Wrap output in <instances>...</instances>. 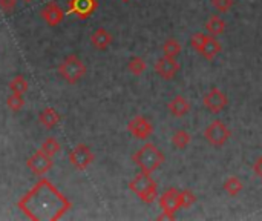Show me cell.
<instances>
[{"label":"cell","instance_id":"obj_1","mask_svg":"<svg viewBox=\"0 0 262 221\" xmlns=\"http://www.w3.org/2000/svg\"><path fill=\"white\" fill-rule=\"evenodd\" d=\"M18 209L34 221H57L66 215L72 203L49 180H38L17 203Z\"/></svg>","mask_w":262,"mask_h":221},{"label":"cell","instance_id":"obj_2","mask_svg":"<svg viewBox=\"0 0 262 221\" xmlns=\"http://www.w3.org/2000/svg\"><path fill=\"white\" fill-rule=\"evenodd\" d=\"M164 154L154 143H144L132 155V162L140 168V171L146 174H154L164 163Z\"/></svg>","mask_w":262,"mask_h":221},{"label":"cell","instance_id":"obj_3","mask_svg":"<svg viewBox=\"0 0 262 221\" xmlns=\"http://www.w3.org/2000/svg\"><path fill=\"white\" fill-rule=\"evenodd\" d=\"M129 189L146 205L154 203L158 197L157 182L150 177V174H146L143 171L129 182Z\"/></svg>","mask_w":262,"mask_h":221},{"label":"cell","instance_id":"obj_4","mask_svg":"<svg viewBox=\"0 0 262 221\" xmlns=\"http://www.w3.org/2000/svg\"><path fill=\"white\" fill-rule=\"evenodd\" d=\"M58 74L71 85L78 83L86 75V65L74 54L68 55L58 66Z\"/></svg>","mask_w":262,"mask_h":221},{"label":"cell","instance_id":"obj_5","mask_svg":"<svg viewBox=\"0 0 262 221\" xmlns=\"http://www.w3.org/2000/svg\"><path fill=\"white\" fill-rule=\"evenodd\" d=\"M230 137H232V132L223 120H213L204 129V138L207 140L210 146H215V148H223L229 142Z\"/></svg>","mask_w":262,"mask_h":221},{"label":"cell","instance_id":"obj_6","mask_svg":"<svg viewBox=\"0 0 262 221\" xmlns=\"http://www.w3.org/2000/svg\"><path fill=\"white\" fill-rule=\"evenodd\" d=\"M160 208L163 214L158 217V220H173L177 211H180V191L177 188L167 189L160 197Z\"/></svg>","mask_w":262,"mask_h":221},{"label":"cell","instance_id":"obj_7","mask_svg":"<svg viewBox=\"0 0 262 221\" xmlns=\"http://www.w3.org/2000/svg\"><path fill=\"white\" fill-rule=\"evenodd\" d=\"M71 166H74L77 171H86L95 160L94 152L91 151V148L84 143H78L68 155Z\"/></svg>","mask_w":262,"mask_h":221},{"label":"cell","instance_id":"obj_8","mask_svg":"<svg viewBox=\"0 0 262 221\" xmlns=\"http://www.w3.org/2000/svg\"><path fill=\"white\" fill-rule=\"evenodd\" d=\"M26 166H28V169H29L34 175L43 177L45 174H48V172L52 169L54 162H52V157L46 155L43 151L38 149V151H35V152L26 160Z\"/></svg>","mask_w":262,"mask_h":221},{"label":"cell","instance_id":"obj_9","mask_svg":"<svg viewBox=\"0 0 262 221\" xmlns=\"http://www.w3.org/2000/svg\"><path fill=\"white\" fill-rule=\"evenodd\" d=\"M229 103L227 95L220 89V88H212L204 97H203V105L204 108L212 112V114H220Z\"/></svg>","mask_w":262,"mask_h":221},{"label":"cell","instance_id":"obj_10","mask_svg":"<svg viewBox=\"0 0 262 221\" xmlns=\"http://www.w3.org/2000/svg\"><path fill=\"white\" fill-rule=\"evenodd\" d=\"M127 131L138 140H147L154 134V125L144 115H135L127 123Z\"/></svg>","mask_w":262,"mask_h":221},{"label":"cell","instance_id":"obj_11","mask_svg":"<svg viewBox=\"0 0 262 221\" xmlns=\"http://www.w3.org/2000/svg\"><path fill=\"white\" fill-rule=\"evenodd\" d=\"M154 69L155 72L163 78V80H172L178 71H180V63L177 58H172V57H166L163 55L161 58H158L154 65Z\"/></svg>","mask_w":262,"mask_h":221},{"label":"cell","instance_id":"obj_12","mask_svg":"<svg viewBox=\"0 0 262 221\" xmlns=\"http://www.w3.org/2000/svg\"><path fill=\"white\" fill-rule=\"evenodd\" d=\"M98 8L97 0H69L68 9L71 14H75L80 20L89 18Z\"/></svg>","mask_w":262,"mask_h":221},{"label":"cell","instance_id":"obj_13","mask_svg":"<svg viewBox=\"0 0 262 221\" xmlns=\"http://www.w3.org/2000/svg\"><path fill=\"white\" fill-rule=\"evenodd\" d=\"M41 17L43 20L49 25V26H57L63 22L64 18V12L63 9L55 3V2H49L48 5H45V8L41 9Z\"/></svg>","mask_w":262,"mask_h":221},{"label":"cell","instance_id":"obj_14","mask_svg":"<svg viewBox=\"0 0 262 221\" xmlns=\"http://www.w3.org/2000/svg\"><path fill=\"white\" fill-rule=\"evenodd\" d=\"M190 103H189V100L184 97V95H177V97H173L169 103H167V109H169V112L173 115V117H177V118H181V117H184V115H187L189 112H190Z\"/></svg>","mask_w":262,"mask_h":221},{"label":"cell","instance_id":"obj_15","mask_svg":"<svg viewBox=\"0 0 262 221\" xmlns=\"http://www.w3.org/2000/svg\"><path fill=\"white\" fill-rule=\"evenodd\" d=\"M91 43L95 49L104 51L112 43V34L106 28H98L91 35Z\"/></svg>","mask_w":262,"mask_h":221},{"label":"cell","instance_id":"obj_16","mask_svg":"<svg viewBox=\"0 0 262 221\" xmlns=\"http://www.w3.org/2000/svg\"><path fill=\"white\" fill-rule=\"evenodd\" d=\"M223 46L220 43L218 38H215V35H209L206 43L203 45V48L198 51V54H201L206 60H213L220 52H221Z\"/></svg>","mask_w":262,"mask_h":221},{"label":"cell","instance_id":"obj_17","mask_svg":"<svg viewBox=\"0 0 262 221\" xmlns=\"http://www.w3.org/2000/svg\"><path fill=\"white\" fill-rule=\"evenodd\" d=\"M38 122L45 129H54L60 123V114L55 108H45L38 114Z\"/></svg>","mask_w":262,"mask_h":221},{"label":"cell","instance_id":"obj_18","mask_svg":"<svg viewBox=\"0 0 262 221\" xmlns=\"http://www.w3.org/2000/svg\"><path fill=\"white\" fill-rule=\"evenodd\" d=\"M204 28H206L209 35H215L216 37V35H221L226 31V22L218 14H213V15L209 17V20L206 22Z\"/></svg>","mask_w":262,"mask_h":221},{"label":"cell","instance_id":"obj_19","mask_svg":"<svg viewBox=\"0 0 262 221\" xmlns=\"http://www.w3.org/2000/svg\"><path fill=\"white\" fill-rule=\"evenodd\" d=\"M223 188H224L226 194H229L230 197H238V195L243 192L244 185H243L241 178H238V177L232 175V177H229V178L224 182V186H223Z\"/></svg>","mask_w":262,"mask_h":221},{"label":"cell","instance_id":"obj_20","mask_svg":"<svg viewBox=\"0 0 262 221\" xmlns=\"http://www.w3.org/2000/svg\"><path fill=\"white\" fill-rule=\"evenodd\" d=\"M181 51H183V46L175 38H167L163 45V55H166V57L177 58L181 54Z\"/></svg>","mask_w":262,"mask_h":221},{"label":"cell","instance_id":"obj_21","mask_svg":"<svg viewBox=\"0 0 262 221\" xmlns=\"http://www.w3.org/2000/svg\"><path fill=\"white\" fill-rule=\"evenodd\" d=\"M192 142V135L184 131V129H180L177 131L173 135H172V145L177 148V149H186L189 146V143Z\"/></svg>","mask_w":262,"mask_h":221},{"label":"cell","instance_id":"obj_22","mask_svg":"<svg viewBox=\"0 0 262 221\" xmlns=\"http://www.w3.org/2000/svg\"><path fill=\"white\" fill-rule=\"evenodd\" d=\"M127 69L134 75H141L147 69V63L143 57H132L127 63Z\"/></svg>","mask_w":262,"mask_h":221},{"label":"cell","instance_id":"obj_23","mask_svg":"<svg viewBox=\"0 0 262 221\" xmlns=\"http://www.w3.org/2000/svg\"><path fill=\"white\" fill-rule=\"evenodd\" d=\"M9 89L11 92H15V94H26L29 89V83L23 75H15L9 82Z\"/></svg>","mask_w":262,"mask_h":221},{"label":"cell","instance_id":"obj_24","mask_svg":"<svg viewBox=\"0 0 262 221\" xmlns=\"http://www.w3.org/2000/svg\"><path fill=\"white\" fill-rule=\"evenodd\" d=\"M60 149H61V146H60V143L57 142V138H54V137H48L43 143H41V146H40V151H43L46 155H49V157H54V155H57L58 152H60Z\"/></svg>","mask_w":262,"mask_h":221},{"label":"cell","instance_id":"obj_25","mask_svg":"<svg viewBox=\"0 0 262 221\" xmlns=\"http://www.w3.org/2000/svg\"><path fill=\"white\" fill-rule=\"evenodd\" d=\"M6 105L11 111L17 112L20 111L23 106H25V98H23V94H15V92H11L6 98Z\"/></svg>","mask_w":262,"mask_h":221},{"label":"cell","instance_id":"obj_26","mask_svg":"<svg viewBox=\"0 0 262 221\" xmlns=\"http://www.w3.org/2000/svg\"><path fill=\"white\" fill-rule=\"evenodd\" d=\"M195 203H196V195L192 191H189V189L180 191V208L181 209H189Z\"/></svg>","mask_w":262,"mask_h":221},{"label":"cell","instance_id":"obj_27","mask_svg":"<svg viewBox=\"0 0 262 221\" xmlns=\"http://www.w3.org/2000/svg\"><path fill=\"white\" fill-rule=\"evenodd\" d=\"M207 37H209V34H204V32H195V34L190 37V45H192V48L198 52V51L203 48V45L206 43Z\"/></svg>","mask_w":262,"mask_h":221},{"label":"cell","instance_id":"obj_28","mask_svg":"<svg viewBox=\"0 0 262 221\" xmlns=\"http://www.w3.org/2000/svg\"><path fill=\"white\" fill-rule=\"evenodd\" d=\"M235 0H212V5L215 9H218L220 12H229L233 6Z\"/></svg>","mask_w":262,"mask_h":221},{"label":"cell","instance_id":"obj_29","mask_svg":"<svg viewBox=\"0 0 262 221\" xmlns=\"http://www.w3.org/2000/svg\"><path fill=\"white\" fill-rule=\"evenodd\" d=\"M17 8V0H0V9L5 14H12Z\"/></svg>","mask_w":262,"mask_h":221},{"label":"cell","instance_id":"obj_30","mask_svg":"<svg viewBox=\"0 0 262 221\" xmlns=\"http://www.w3.org/2000/svg\"><path fill=\"white\" fill-rule=\"evenodd\" d=\"M253 171H255V174H256V177L262 180V157H259L256 162H255V165H253Z\"/></svg>","mask_w":262,"mask_h":221},{"label":"cell","instance_id":"obj_31","mask_svg":"<svg viewBox=\"0 0 262 221\" xmlns=\"http://www.w3.org/2000/svg\"><path fill=\"white\" fill-rule=\"evenodd\" d=\"M21 2H32V0H21Z\"/></svg>","mask_w":262,"mask_h":221},{"label":"cell","instance_id":"obj_32","mask_svg":"<svg viewBox=\"0 0 262 221\" xmlns=\"http://www.w3.org/2000/svg\"><path fill=\"white\" fill-rule=\"evenodd\" d=\"M121 2H129V0H121Z\"/></svg>","mask_w":262,"mask_h":221}]
</instances>
